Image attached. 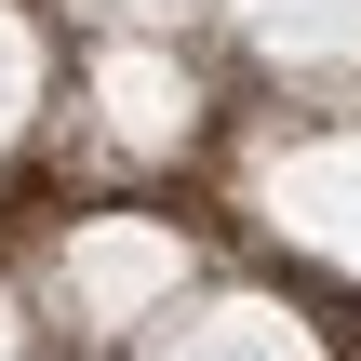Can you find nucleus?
<instances>
[{
    "mask_svg": "<svg viewBox=\"0 0 361 361\" xmlns=\"http://www.w3.org/2000/svg\"><path fill=\"white\" fill-rule=\"evenodd\" d=\"M54 295H67L80 335H134V322H161L188 295V228H161V214H80L54 241Z\"/></svg>",
    "mask_w": 361,
    "mask_h": 361,
    "instance_id": "obj_1",
    "label": "nucleus"
},
{
    "mask_svg": "<svg viewBox=\"0 0 361 361\" xmlns=\"http://www.w3.org/2000/svg\"><path fill=\"white\" fill-rule=\"evenodd\" d=\"M255 214H268L295 255H322V268H348V281H361V121L281 134V147L255 161Z\"/></svg>",
    "mask_w": 361,
    "mask_h": 361,
    "instance_id": "obj_2",
    "label": "nucleus"
},
{
    "mask_svg": "<svg viewBox=\"0 0 361 361\" xmlns=\"http://www.w3.org/2000/svg\"><path fill=\"white\" fill-rule=\"evenodd\" d=\"M241 40L281 80H361V0H241Z\"/></svg>",
    "mask_w": 361,
    "mask_h": 361,
    "instance_id": "obj_3",
    "label": "nucleus"
},
{
    "mask_svg": "<svg viewBox=\"0 0 361 361\" xmlns=\"http://www.w3.org/2000/svg\"><path fill=\"white\" fill-rule=\"evenodd\" d=\"M94 94H107V134H121V147H188V107H201V94H188V67H174V54L121 40V54L94 67Z\"/></svg>",
    "mask_w": 361,
    "mask_h": 361,
    "instance_id": "obj_4",
    "label": "nucleus"
},
{
    "mask_svg": "<svg viewBox=\"0 0 361 361\" xmlns=\"http://www.w3.org/2000/svg\"><path fill=\"white\" fill-rule=\"evenodd\" d=\"M147 361H322V348H308L295 308H268V295H214L174 348H147Z\"/></svg>",
    "mask_w": 361,
    "mask_h": 361,
    "instance_id": "obj_5",
    "label": "nucleus"
},
{
    "mask_svg": "<svg viewBox=\"0 0 361 361\" xmlns=\"http://www.w3.org/2000/svg\"><path fill=\"white\" fill-rule=\"evenodd\" d=\"M27 80H40V67H27V27H13V0H0V147H13V121H27Z\"/></svg>",
    "mask_w": 361,
    "mask_h": 361,
    "instance_id": "obj_6",
    "label": "nucleus"
},
{
    "mask_svg": "<svg viewBox=\"0 0 361 361\" xmlns=\"http://www.w3.org/2000/svg\"><path fill=\"white\" fill-rule=\"evenodd\" d=\"M0 348H13V308H0Z\"/></svg>",
    "mask_w": 361,
    "mask_h": 361,
    "instance_id": "obj_7",
    "label": "nucleus"
}]
</instances>
